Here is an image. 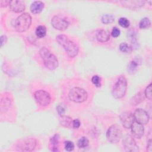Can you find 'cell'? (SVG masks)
Masks as SVG:
<instances>
[{
  "label": "cell",
  "mask_w": 152,
  "mask_h": 152,
  "mask_svg": "<svg viewBox=\"0 0 152 152\" xmlns=\"http://www.w3.org/2000/svg\"><path fill=\"white\" fill-rule=\"evenodd\" d=\"M56 41L63 47L67 55L70 58L75 57L78 53V47L77 45L66 36L59 34L56 36Z\"/></svg>",
  "instance_id": "obj_1"
},
{
  "label": "cell",
  "mask_w": 152,
  "mask_h": 152,
  "mask_svg": "<svg viewBox=\"0 0 152 152\" xmlns=\"http://www.w3.org/2000/svg\"><path fill=\"white\" fill-rule=\"evenodd\" d=\"M39 54L45 66L50 70H54L58 66V61L56 57L52 53L46 48L43 47L40 49Z\"/></svg>",
  "instance_id": "obj_2"
},
{
  "label": "cell",
  "mask_w": 152,
  "mask_h": 152,
  "mask_svg": "<svg viewBox=\"0 0 152 152\" xmlns=\"http://www.w3.org/2000/svg\"><path fill=\"white\" fill-rule=\"evenodd\" d=\"M126 79L124 76L121 75L118 78L117 81L115 83L113 87L112 95L116 99H121L125 96L126 91Z\"/></svg>",
  "instance_id": "obj_3"
},
{
  "label": "cell",
  "mask_w": 152,
  "mask_h": 152,
  "mask_svg": "<svg viewBox=\"0 0 152 152\" xmlns=\"http://www.w3.org/2000/svg\"><path fill=\"white\" fill-rule=\"evenodd\" d=\"M31 23V17L28 13L25 12L17 17L15 22V28L18 32L26 31Z\"/></svg>",
  "instance_id": "obj_4"
},
{
  "label": "cell",
  "mask_w": 152,
  "mask_h": 152,
  "mask_svg": "<svg viewBox=\"0 0 152 152\" xmlns=\"http://www.w3.org/2000/svg\"><path fill=\"white\" fill-rule=\"evenodd\" d=\"M88 94L87 91L80 87H75L71 88L68 93L69 99L75 103H82L87 99Z\"/></svg>",
  "instance_id": "obj_5"
},
{
  "label": "cell",
  "mask_w": 152,
  "mask_h": 152,
  "mask_svg": "<svg viewBox=\"0 0 152 152\" xmlns=\"http://www.w3.org/2000/svg\"><path fill=\"white\" fill-rule=\"evenodd\" d=\"M121 137L122 131L118 125H113L109 128L106 133V137L110 142L117 143L119 141Z\"/></svg>",
  "instance_id": "obj_6"
},
{
  "label": "cell",
  "mask_w": 152,
  "mask_h": 152,
  "mask_svg": "<svg viewBox=\"0 0 152 152\" xmlns=\"http://www.w3.org/2000/svg\"><path fill=\"white\" fill-rule=\"evenodd\" d=\"M34 96L36 102L42 106H46L50 103V96L49 93L45 90H37L34 93Z\"/></svg>",
  "instance_id": "obj_7"
},
{
  "label": "cell",
  "mask_w": 152,
  "mask_h": 152,
  "mask_svg": "<svg viewBox=\"0 0 152 152\" xmlns=\"http://www.w3.org/2000/svg\"><path fill=\"white\" fill-rule=\"evenodd\" d=\"M36 140L34 138H27L21 141L17 145V150L21 151H30L34 149L36 145Z\"/></svg>",
  "instance_id": "obj_8"
},
{
  "label": "cell",
  "mask_w": 152,
  "mask_h": 152,
  "mask_svg": "<svg viewBox=\"0 0 152 152\" xmlns=\"http://www.w3.org/2000/svg\"><path fill=\"white\" fill-rule=\"evenodd\" d=\"M122 144L126 151H139L138 147L136 144L134 138L130 135H126L124 137Z\"/></svg>",
  "instance_id": "obj_9"
},
{
  "label": "cell",
  "mask_w": 152,
  "mask_h": 152,
  "mask_svg": "<svg viewBox=\"0 0 152 152\" xmlns=\"http://www.w3.org/2000/svg\"><path fill=\"white\" fill-rule=\"evenodd\" d=\"M52 26L56 30L60 31L65 30L69 26L68 21L65 18L59 16H54L51 20Z\"/></svg>",
  "instance_id": "obj_10"
},
{
  "label": "cell",
  "mask_w": 152,
  "mask_h": 152,
  "mask_svg": "<svg viewBox=\"0 0 152 152\" xmlns=\"http://www.w3.org/2000/svg\"><path fill=\"white\" fill-rule=\"evenodd\" d=\"M134 120L142 125L146 124L148 123L149 121V116L147 113V112L142 109H137L134 114Z\"/></svg>",
  "instance_id": "obj_11"
},
{
  "label": "cell",
  "mask_w": 152,
  "mask_h": 152,
  "mask_svg": "<svg viewBox=\"0 0 152 152\" xmlns=\"http://www.w3.org/2000/svg\"><path fill=\"white\" fill-rule=\"evenodd\" d=\"M120 121L124 127L125 128H130L134 122V115L130 112H124L120 115Z\"/></svg>",
  "instance_id": "obj_12"
},
{
  "label": "cell",
  "mask_w": 152,
  "mask_h": 152,
  "mask_svg": "<svg viewBox=\"0 0 152 152\" xmlns=\"http://www.w3.org/2000/svg\"><path fill=\"white\" fill-rule=\"evenodd\" d=\"M131 132L134 137L136 138H140L144 134V129L142 124L138 122H134L131 126Z\"/></svg>",
  "instance_id": "obj_13"
},
{
  "label": "cell",
  "mask_w": 152,
  "mask_h": 152,
  "mask_svg": "<svg viewBox=\"0 0 152 152\" xmlns=\"http://www.w3.org/2000/svg\"><path fill=\"white\" fill-rule=\"evenodd\" d=\"M10 9L15 12H21L25 10V4L24 1L20 0L10 1Z\"/></svg>",
  "instance_id": "obj_14"
},
{
  "label": "cell",
  "mask_w": 152,
  "mask_h": 152,
  "mask_svg": "<svg viewBox=\"0 0 152 152\" xmlns=\"http://www.w3.org/2000/svg\"><path fill=\"white\" fill-rule=\"evenodd\" d=\"M44 6V3L42 1H34L30 5V11L34 14H39L43 10Z\"/></svg>",
  "instance_id": "obj_15"
},
{
  "label": "cell",
  "mask_w": 152,
  "mask_h": 152,
  "mask_svg": "<svg viewBox=\"0 0 152 152\" xmlns=\"http://www.w3.org/2000/svg\"><path fill=\"white\" fill-rule=\"evenodd\" d=\"M121 2L122 5L128 8H134L142 7L145 2L143 1H121Z\"/></svg>",
  "instance_id": "obj_16"
},
{
  "label": "cell",
  "mask_w": 152,
  "mask_h": 152,
  "mask_svg": "<svg viewBox=\"0 0 152 152\" xmlns=\"http://www.w3.org/2000/svg\"><path fill=\"white\" fill-rule=\"evenodd\" d=\"M96 39L100 42H106L110 39V34L105 30H100L96 33Z\"/></svg>",
  "instance_id": "obj_17"
},
{
  "label": "cell",
  "mask_w": 152,
  "mask_h": 152,
  "mask_svg": "<svg viewBox=\"0 0 152 152\" xmlns=\"http://www.w3.org/2000/svg\"><path fill=\"white\" fill-rule=\"evenodd\" d=\"M11 100L8 97H4L2 98L1 100L0 107H1V113L5 112L7 111L11 105Z\"/></svg>",
  "instance_id": "obj_18"
},
{
  "label": "cell",
  "mask_w": 152,
  "mask_h": 152,
  "mask_svg": "<svg viewBox=\"0 0 152 152\" xmlns=\"http://www.w3.org/2000/svg\"><path fill=\"white\" fill-rule=\"evenodd\" d=\"M60 124L65 127L69 128L72 124V118L68 116H62L60 119Z\"/></svg>",
  "instance_id": "obj_19"
},
{
  "label": "cell",
  "mask_w": 152,
  "mask_h": 152,
  "mask_svg": "<svg viewBox=\"0 0 152 152\" xmlns=\"http://www.w3.org/2000/svg\"><path fill=\"white\" fill-rule=\"evenodd\" d=\"M50 144L52 147V150L53 151H58V145H59V136L58 134L54 135L50 140Z\"/></svg>",
  "instance_id": "obj_20"
},
{
  "label": "cell",
  "mask_w": 152,
  "mask_h": 152,
  "mask_svg": "<svg viewBox=\"0 0 152 152\" xmlns=\"http://www.w3.org/2000/svg\"><path fill=\"white\" fill-rule=\"evenodd\" d=\"M144 99L143 94L140 92L134 96L132 99L131 100V104L132 105H137L141 102H142Z\"/></svg>",
  "instance_id": "obj_21"
},
{
  "label": "cell",
  "mask_w": 152,
  "mask_h": 152,
  "mask_svg": "<svg viewBox=\"0 0 152 152\" xmlns=\"http://www.w3.org/2000/svg\"><path fill=\"white\" fill-rule=\"evenodd\" d=\"M46 29L44 26H39L36 29V34L37 37L42 38L45 36Z\"/></svg>",
  "instance_id": "obj_22"
},
{
  "label": "cell",
  "mask_w": 152,
  "mask_h": 152,
  "mask_svg": "<svg viewBox=\"0 0 152 152\" xmlns=\"http://www.w3.org/2000/svg\"><path fill=\"white\" fill-rule=\"evenodd\" d=\"M151 23L148 18L144 17L140 22L139 27L141 29H147L150 27Z\"/></svg>",
  "instance_id": "obj_23"
},
{
  "label": "cell",
  "mask_w": 152,
  "mask_h": 152,
  "mask_svg": "<svg viewBox=\"0 0 152 152\" xmlns=\"http://www.w3.org/2000/svg\"><path fill=\"white\" fill-rule=\"evenodd\" d=\"M115 21V17L111 14H104L102 17V22L104 24H109Z\"/></svg>",
  "instance_id": "obj_24"
},
{
  "label": "cell",
  "mask_w": 152,
  "mask_h": 152,
  "mask_svg": "<svg viewBox=\"0 0 152 152\" xmlns=\"http://www.w3.org/2000/svg\"><path fill=\"white\" fill-rule=\"evenodd\" d=\"M88 142H89V141H88V140L87 139V138L86 137H83L80 139H79V140L78 141L77 145L79 148H84L88 146Z\"/></svg>",
  "instance_id": "obj_25"
},
{
  "label": "cell",
  "mask_w": 152,
  "mask_h": 152,
  "mask_svg": "<svg viewBox=\"0 0 152 152\" xmlns=\"http://www.w3.org/2000/svg\"><path fill=\"white\" fill-rule=\"evenodd\" d=\"M138 65H139L138 60L135 59V60L132 61L129 63V65H128V67L129 71L130 72H133L134 71H135L136 70L137 67L138 66Z\"/></svg>",
  "instance_id": "obj_26"
},
{
  "label": "cell",
  "mask_w": 152,
  "mask_h": 152,
  "mask_svg": "<svg viewBox=\"0 0 152 152\" xmlns=\"http://www.w3.org/2000/svg\"><path fill=\"white\" fill-rule=\"evenodd\" d=\"M118 23H119V24L121 27H125V28L128 27L129 26V24H130L129 21L126 18H125V17L120 18L118 20Z\"/></svg>",
  "instance_id": "obj_27"
},
{
  "label": "cell",
  "mask_w": 152,
  "mask_h": 152,
  "mask_svg": "<svg viewBox=\"0 0 152 152\" xmlns=\"http://www.w3.org/2000/svg\"><path fill=\"white\" fill-rule=\"evenodd\" d=\"M119 49L122 52L125 53H130L131 52V48L128 46V45L126 43H122L119 45Z\"/></svg>",
  "instance_id": "obj_28"
},
{
  "label": "cell",
  "mask_w": 152,
  "mask_h": 152,
  "mask_svg": "<svg viewBox=\"0 0 152 152\" xmlns=\"http://www.w3.org/2000/svg\"><path fill=\"white\" fill-rule=\"evenodd\" d=\"M151 90H152V88H151V84H150L145 88V97L149 99V100H151V97H152V94H151Z\"/></svg>",
  "instance_id": "obj_29"
},
{
  "label": "cell",
  "mask_w": 152,
  "mask_h": 152,
  "mask_svg": "<svg viewBox=\"0 0 152 152\" xmlns=\"http://www.w3.org/2000/svg\"><path fill=\"white\" fill-rule=\"evenodd\" d=\"M91 82L95 86L99 87L101 86L100 78L98 75H94L91 78Z\"/></svg>",
  "instance_id": "obj_30"
},
{
  "label": "cell",
  "mask_w": 152,
  "mask_h": 152,
  "mask_svg": "<svg viewBox=\"0 0 152 152\" xmlns=\"http://www.w3.org/2000/svg\"><path fill=\"white\" fill-rule=\"evenodd\" d=\"M74 148V143L70 141L65 142V149L68 151H71Z\"/></svg>",
  "instance_id": "obj_31"
},
{
  "label": "cell",
  "mask_w": 152,
  "mask_h": 152,
  "mask_svg": "<svg viewBox=\"0 0 152 152\" xmlns=\"http://www.w3.org/2000/svg\"><path fill=\"white\" fill-rule=\"evenodd\" d=\"M56 110L58 113V114L62 116H64L65 113V110L64 109V107L61 106V105H58L57 107H56Z\"/></svg>",
  "instance_id": "obj_32"
},
{
  "label": "cell",
  "mask_w": 152,
  "mask_h": 152,
  "mask_svg": "<svg viewBox=\"0 0 152 152\" xmlns=\"http://www.w3.org/2000/svg\"><path fill=\"white\" fill-rule=\"evenodd\" d=\"M111 34L113 37H118L120 34V30L117 27H113L112 30Z\"/></svg>",
  "instance_id": "obj_33"
},
{
  "label": "cell",
  "mask_w": 152,
  "mask_h": 152,
  "mask_svg": "<svg viewBox=\"0 0 152 152\" xmlns=\"http://www.w3.org/2000/svg\"><path fill=\"white\" fill-rule=\"evenodd\" d=\"M72 125L74 128H78L80 126V121L78 119H75L72 121Z\"/></svg>",
  "instance_id": "obj_34"
},
{
  "label": "cell",
  "mask_w": 152,
  "mask_h": 152,
  "mask_svg": "<svg viewBox=\"0 0 152 152\" xmlns=\"http://www.w3.org/2000/svg\"><path fill=\"white\" fill-rule=\"evenodd\" d=\"M7 36L5 35H2L1 36V46H2L4 45H5L7 42Z\"/></svg>",
  "instance_id": "obj_35"
},
{
  "label": "cell",
  "mask_w": 152,
  "mask_h": 152,
  "mask_svg": "<svg viewBox=\"0 0 152 152\" xmlns=\"http://www.w3.org/2000/svg\"><path fill=\"white\" fill-rule=\"evenodd\" d=\"M151 149H152V144H151V140H150L148 142L147 144V150L148 151L151 152Z\"/></svg>",
  "instance_id": "obj_36"
},
{
  "label": "cell",
  "mask_w": 152,
  "mask_h": 152,
  "mask_svg": "<svg viewBox=\"0 0 152 152\" xmlns=\"http://www.w3.org/2000/svg\"><path fill=\"white\" fill-rule=\"evenodd\" d=\"M10 1H1L0 2L1 7H6L7 5L10 4Z\"/></svg>",
  "instance_id": "obj_37"
}]
</instances>
